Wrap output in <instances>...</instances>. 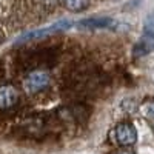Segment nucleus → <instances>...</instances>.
Segmentation results:
<instances>
[{
    "label": "nucleus",
    "mask_w": 154,
    "mask_h": 154,
    "mask_svg": "<svg viewBox=\"0 0 154 154\" xmlns=\"http://www.w3.org/2000/svg\"><path fill=\"white\" fill-rule=\"evenodd\" d=\"M49 82H51L49 72L42 69L31 71L23 80V89L28 94H38L49 86Z\"/></svg>",
    "instance_id": "1"
},
{
    "label": "nucleus",
    "mask_w": 154,
    "mask_h": 154,
    "mask_svg": "<svg viewBox=\"0 0 154 154\" xmlns=\"http://www.w3.org/2000/svg\"><path fill=\"white\" fill-rule=\"evenodd\" d=\"M114 136L117 143L122 146H131L137 142V131L130 122H120L114 128Z\"/></svg>",
    "instance_id": "2"
},
{
    "label": "nucleus",
    "mask_w": 154,
    "mask_h": 154,
    "mask_svg": "<svg viewBox=\"0 0 154 154\" xmlns=\"http://www.w3.org/2000/svg\"><path fill=\"white\" fill-rule=\"evenodd\" d=\"M19 102V91L14 85L3 83L0 85V109H11L17 105Z\"/></svg>",
    "instance_id": "3"
},
{
    "label": "nucleus",
    "mask_w": 154,
    "mask_h": 154,
    "mask_svg": "<svg viewBox=\"0 0 154 154\" xmlns=\"http://www.w3.org/2000/svg\"><path fill=\"white\" fill-rule=\"evenodd\" d=\"M71 26V22L68 20H60L54 25H51L48 28H40V29H35V31H31L28 34H25L23 37H20V40H32V38H42V37H46V35H51L54 32H60L63 29H68Z\"/></svg>",
    "instance_id": "4"
},
{
    "label": "nucleus",
    "mask_w": 154,
    "mask_h": 154,
    "mask_svg": "<svg viewBox=\"0 0 154 154\" xmlns=\"http://www.w3.org/2000/svg\"><path fill=\"white\" fill-rule=\"evenodd\" d=\"M152 49H154V32L145 31L143 35L139 38V42L134 45L133 56L134 57H143V56H148L149 53H152Z\"/></svg>",
    "instance_id": "5"
},
{
    "label": "nucleus",
    "mask_w": 154,
    "mask_h": 154,
    "mask_svg": "<svg viewBox=\"0 0 154 154\" xmlns=\"http://www.w3.org/2000/svg\"><path fill=\"white\" fill-rule=\"evenodd\" d=\"M80 28L86 29H112L116 28V22L109 17H97V19H85L79 23Z\"/></svg>",
    "instance_id": "6"
},
{
    "label": "nucleus",
    "mask_w": 154,
    "mask_h": 154,
    "mask_svg": "<svg viewBox=\"0 0 154 154\" xmlns=\"http://www.w3.org/2000/svg\"><path fill=\"white\" fill-rule=\"evenodd\" d=\"M140 112L143 114V117L149 123V126L154 130V97L146 99L142 105H140Z\"/></svg>",
    "instance_id": "7"
},
{
    "label": "nucleus",
    "mask_w": 154,
    "mask_h": 154,
    "mask_svg": "<svg viewBox=\"0 0 154 154\" xmlns=\"http://www.w3.org/2000/svg\"><path fill=\"white\" fill-rule=\"evenodd\" d=\"M89 3V0H63V6L71 12H80Z\"/></svg>",
    "instance_id": "8"
},
{
    "label": "nucleus",
    "mask_w": 154,
    "mask_h": 154,
    "mask_svg": "<svg viewBox=\"0 0 154 154\" xmlns=\"http://www.w3.org/2000/svg\"><path fill=\"white\" fill-rule=\"evenodd\" d=\"M116 154H134L133 151H130V149H122V151H117Z\"/></svg>",
    "instance_id": "9"
}]
</instances>
